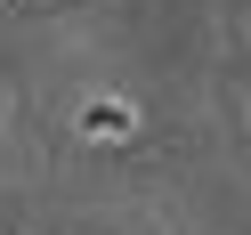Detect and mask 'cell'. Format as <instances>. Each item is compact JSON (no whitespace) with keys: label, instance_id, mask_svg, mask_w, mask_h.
<instances>
[{"label":"cell","instance_id":"1","mask_svg":"<svg viewBox=\"0 0 251 235\" xmlns=\"http://www.w3.org/2000/svg\"><path fill=\"white\" fill-rule=\"evenodd\" d=\"M73 130H81L89 146H114V138L138 130V105H122V98H89L81 114H73Z\"/></svg>","mask_w":251,"mask_h":235}]
</instances>
